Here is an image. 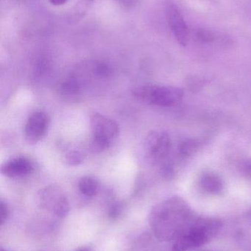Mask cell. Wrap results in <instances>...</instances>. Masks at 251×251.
Here are the masks:
<instances>
[{
  "mask_svg": "<svg viewBox=\"0 0 251 251\" xmlns=\"http://www.w3.org/2000/svg\"><path fill=\"white\" fill-rule=\"evenodd\" d=\"M190 220V207L178 197L171 198L155 206L150 217L152 229L162 240L178 238L187 231Z\"/></svg>",
  "mask_w": 251,
  "mask_h": 251,
  "instance_id": "1",
  "label": "cell"
},
{
  "mask_svg": "<svg viewBox=\"0 0 251 251\" xmlns=\"http://www.w3.org/2000/svg\"><path fill=\"white\" fill-rule=\"evenodd\" d=\"M221 222L209 218H199L176 239L171 251H187L206 244L215 235Z\"/></svg>",
  "mask_w": 251,
  "mask_h": 251,
  "instance_id": "2",
  "label": "cell"
},
{
  "mask_svg": "<svg viewBox=\"0 0 251 251\" xmlns=\"http://www.w3.org/2000/svg\"><path fill=\"white\" fill-rule=\"evenodd\" d=\"M137 100L159 107H170L178 105L184 98V91L176 87L156 85H141L132 90Z\"/></svg>",
  "mask_w": 251,
  "mask_h": 251,
  "instance_id": "3",
  "label": "cell"
},
{
  "mask_svg": "<svg viewBox=\"0 0 251 251\" xmlns=\"http://www.w3.org/2000/svg\"><path fill=\"white\" fill-rule=\"evenodd\" d=\"M90 126L92 133L91 149L94 153H100L109 149L119 134L117 123L100 113L91 115Z\"/></svg>",
  "mask_w": 251,
  "mask_h": 251,
  "instance_id": "4",
  "label": "cell"
},
{
  "mask_svg": "<svg viewBox=\"0 0 251 251\" xmlns=\"http://www.w3.org/2000/svg\"><path fill=\"white\" fill-rule=\"evenodd\" d=\"M170 148V137L165 131H152L144 141L146 158L153 165H158L165 161L169 154Z\"/></svg>",
  "mask_w": 251,
  "mask_h": 251,
  "instance_id": "5",
  "label": "cell"
},
{
  "mask_svg": "<svg viewBox=\"0 0 251 251\" xmlns=\"http://www.w3.org/2000/svg\"><path fill=\"white\" fill-rule=\"evenodd\" d=\"M41 206L53 211L57 217L64 218L69 213V204L64 193L57 186L50 185L40 193Z\"/></svg>",
  "mask_w": 251,
  "mask_h": 251,
  "instance_id": "6",
  "label": "cell"
},
{
  "mask_svg": "<svg viewBox=\"0 0 251 251\" xmlns=\"http://www.w3.org/2000/svg\"><path fill=\"white\" fill-rule=\"evenodd\" d=\"M48 116L44 112L37 111L28 118L25 128V137L31 144L38 143L45 136L48 129Z\"/></svg>",
  "mask_w": 251,
  "mask_h": 251,
  "instance_id": "7",
  "label": "cell"
},
{
  "mask_svg": "<svg viewBox=\"0 0 251 251\" xmlns=\"http://www.w3.org/2000/svg\"><path fill=\"white\" fill-rule=\"evenodd\" d=\"M167 17L169 26L178 42L184 47L187 46L190 38L188 27L181 12L175 4H168L167 7Z\"/></svg>",
  "mask_w": 251,
  "mask_h": 251,
  "instance_id": "8",
  "label": "cell"
},
{
  "mask_svg": "<svg viewBox=\"0 0 251 251\" xmlns=\"http://www.w3.org/2000/svg\"><path fill=\"white\" fill-rule=\"evenodd\" d=\"M34 169L33 163L29 159L19 156L6 161L1 165V172L9 178H21L29 176Z\"/></svg>",
  "mask_w": 251,
  "mask_h": 251,
  "instance_id": "9",
  "label": "cell"
},
{
  "mask_svg": "<svg viewBox=\"0 0 251 251\" xmlns=\"http://www.w3.org/2000/svg\"><path fill=\"white\" fill-rule=\"evenodd\" d=\"M200 187L209 194L218 195L222 193L224 184L221 177L213 173H206L200 178Z\"/></svg>",
  "mask_w": 251,
  "mask_h": 251,
  "instance_id": "10",
  "label": "cell"
},
{
  "mask_svg": "<svg viewBox=\"0 0 251 251\" xmlns=\"http://www.w3.org/2000/svg\"><path fill=\"white\" fill-rule=\"evenodd\" d=\"M81 90V82L76 78L66 79L59 87V92L63 97H75L79 94Z\"/></svg>",
  "mask_w": 251,
  "mask_h": 251,
  "instance_id": "11",
  "label": "cell"
},
{
  "mask_svg": "<svg viewBox=\"0 0 251 251\" xmlns=\"http://www.w3.org/2000/svg\"><path fill=\"white\" fill-rule=\"evenodd\" d=\"M80 191L84 196L91 197L98 191V181L94 177H83L78 183Z\"/></svg>",
  "mask_w": 251,
  "mask_h": 251,
  "instance_id": "12",
  "label": "cell"
},
{
  "mask_svg": "<svg viewBox=\"0 0 251 251\" xmlns=\"http://www.w3.org/2000/svg\"><path fill=\"white\" fill-rule=\"evenodd\" d=\"M200 143L198 140H188L181 143L179 147V154L181 156H190L200 148Z\"/></svg>",
  "mask_w": 251,
  "mask_h": 251,
  "instance_id": "13",
  "label": "cell"
},
{
  "mask_svg": "<svg viewBox=\"0 0 251 251\" xmlns=\"http://www.w3.org/2000/svg\"><path fill=\"white\" fill-rule=\"evenodd\" d=\"M63 160L64 161L65 164L69 166H77L82 163L84 156L78 151H70L64 155Z\"/></svg>",
  "mask_w": 251,
  "mask_h": 251,
  "instance_id": "14",
  "label": "cell"
},
{
  "mask_svg": "<svg viewBox=\"0 0 251 251\" xmlns=\"http://www.w3.org/2000/svg\"><path fill=\"white\" fill-rule=\"evenodd\" d=\"M194 37L196 41L201 43L212 42L215 40L214 34L206 29H197L195 31Z\"/></svg>",
  "mask_w": 251,
  "mask_h": 251,
  "instance_id": "15",
  "label": "cell"
},
{
  "mask_svg": "<svg viewBox=\"0 0 251 251\" xmlns=\"http://www.w3.org/2000/svg\"><path fill=\"white\" fill-rule=\"evenodd\" d=\"M121 211H122V207L119 203H113L109 210V218L112 221L117 219L118 217L120 215Z\"/></svg>",
  "mask_w": 251,
  "mask_h": 251,
  "instance_id": "16",
  "label": "cell"
},
{
  "mask_svg": "<svg viewBox=\"0 0 251 251\" xmlns=\"http://www.w3.org/2000/svg\"><path fill=\"white\" fill-rule=\"evenodd\" d=\"M9 208L7 206V203H4L2 200L0 202V224L1 225L5 223L7 221V218L9 216Z\"/></svg>",
  "mask_w": 251,
  "mask_h": 251,
  "instance_id": "17",
  "label": "cell"
},
{
  "mask_svg": "<svg viewBox=\"0 0 251 251\" xmlns=\"http://www.w3.org/2000/svg\"><path fill=\"white\" fill-rule=\"evenodd\" d=\"M117 1L122 7H126V8H131V7L137 5L141 0H117Z\"/></svg>",
  "mask_w": 251,
  "mask_h": 251,
  "instance_id": "18",
  "label": "cell"
},
{
  "mask_svg": "<svg viewBox=\"0 0 251 251\" xmlns=\"http://www.w3.org/2000/svg\"><path fill=\"white\" fill-rule=\"evenodd\" d=\"M69 0H49L50 3L53 5H62L66 4Z\"/></svg>",
  "mask_w": 251,
  "mask_h": 251,
  "instance_id": "19",
  "label": "cell"
},
{
  "mask_svg": "<svg viewBox=\"0 0 251 251\" xmlns=\"http://www.w3.org/2000/svg\"><path fill=\"white\" fill-rule=\"evenodd\" d=\"M77 251H90L89 249H86V248H84V249H80V250H78Z\"/></svg>",
  "mask_w": 251,
  "mask_h": 251,
  "instance_id": "20",
  "label": "cell"
},
{
  "mask_svg": "<svg viewBox=\"0 0 251 251\" xmlns=\"http://www.w3.org/2000/svg\"><path fill=\"white\" fill-rule=\"evenodd\" d=\"M0 251H8L4 250V249H1V250H0Z\"/></svg>",
  "mask_w": 251,
  "mask_h": 251,
  "instance_id": "21",
  "label": "cell"
},
{
  "mask_svg": "<svg viewBox=\"0 0 251 251\" xmlns=\"http://www.w3.org/2000/svg\"></svg>",
  "mask_w": 251,
  "mask_h": 251,
  "instance_id": "22",
  "label": "cell"
}]
</instances>
